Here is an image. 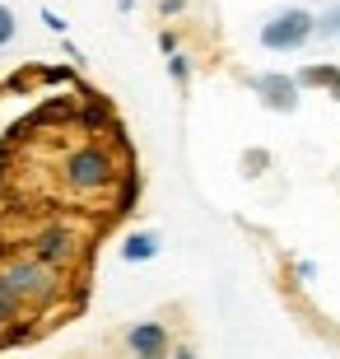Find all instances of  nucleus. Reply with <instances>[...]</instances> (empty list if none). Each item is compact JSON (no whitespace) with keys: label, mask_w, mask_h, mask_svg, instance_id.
I'll return each instance as SVG.
<instances>
[{"label":"nucleus","mask_w":340,"mask_h":359,"mask_svg":"<svg viewBox=\"0 0 340 359\" xmlns=\"http://www.w3.org/2000/svg\"><path fill=\"white\" fill-rule=\"evenodd\" d=\"M42 24H47V28H52V33H56V38H66V19H61V14H56V10H42Z\"/></svg>","instance_id":"6ab92c4d"},{"label":"nucleus","mask_w":340,"mask_h":359,"mask_svg":"<svg viewBox=\"0 0 340 359\" xmlns=\"http://www.w3.org/2000/svg\"><path fill=\"white\" fill-rule=\"evenodd\" d=\"M10 163H14V140H0V182L10 177Z\"/></svg>","instance_id":"a211bd4d"},{"label":"nucleus","mask_w":340,"mask_h":359,"mask_svg":"<svg viewBox=\"0 0 340 359\" xmlns=\"http://www.w3.org/2000/svg\"><path fill=\"white\" fill-rule=\"evenodd\" d=\"M0 271H5V280L19 290V299L28 304V313H47V308L61 304V294H66L61 271L47 266V262H38L33 252H10L5 262H0Z\"/></svg>","instance_id":"f03ea898"},{"label":"nucleus","mask_w":340,"mask_h":359,"mask_svg":"<svg viewBox=\"0 0 340 359\" xmlns=\"http://www.w3.org/2000/svg\"><path fill=\"white\" fill-rule=\"evenodd\" d=\"M0 350H10V346H5V332H0Z\"/></svg>","instance_id":"b1692460"},{"label":"nucleus","mask_w":340,"mask_h":359,"mask_svg":"<svg viewBox=\"0 0 340 359\" xmlns=\"http://www.w3.org/2000/svg\"><path fill=\"white\" fill-rule=\"evenodd\" d=\"M266 168H271V154H266V149H247V154H243V173L247 177L266 173Z\"/></svg>","instance_id":"dca6fc26"},{"label":"nucleus","mask_w":340,"mask_h":359,"mask_svg":"<svg viewBox=\"0 0 340 359\" xmlns=\"http://www.w3.org/2000/svg\"><path fill=\"white\" fill-rule=\"evenodd\" d=\"M303 89H327L331 98H340V66L336 61H322V66H303L299 70Z\"/></svg>","instance_id":"9d476101"},{"label":"nucleus","mask_w":340,"mask_h":359,"mask_svg":"<svg viewBox=\"0 0 340 359\" xmlns=\"http://www.w3.org/2000/svg\"><path fill=\"white\" fill-rule=\"evenodd\" d=\"M117 10H121V14H131V10H135V0H117Z\"/></svg>","instance_id":"5701e85b"},{"label":"nucleus","mask_w":340,"mask_h":359,"mask_svg":"<svg viewBox=\"0 0 340 359\" xmlns=\"http://www.w3.org/2000/svg\"><path fill=\"white\" fill-rule=\"evenodd\" d=\"M294 276L308 285V280H317V266H313V262H299V266H294Z\"/></svg>","instance_id":"412c9836"},{"label":"nucleus","mask_w":340,"mask_h":359,"mask_svg":"<svg viewBox=\"0 0 340 359\" xmlns=\"http://www.w3.org/2000/svg\"><path fill=\"white\" fill-rule=\"evenodd\" d=\"M158 14L172 19V14H182V0H158Z\"/></svg>","instance_id":"4be33fe9"},{"label":"nucleus","mask_w":340,"mask_h":359,"mask_svg":"<svg viewBox=\"0 0 340 359\" xmlns=\"http://www.w3.org/2000/svg\"><path fill=\"white\" fill-rule=\"evenodd\" d=\"M252 93L261 98V107L271 112H299L303 103V84L299 75H285V70H261V75H252Z\"/></svg>","instance_id":"39448f33"},{"label":"nucleus","mask_w":340,"mask_h":359,"mask_svg":"<svg viewBox=\"0 0 340 359\" xmlns=\"http://www.w3.org/2000/svg\"><path fill=\"white\" fill-rule=\"evenodd\" d=\"M121 168H126V159H121L112 145H103V140H84V145H70L66 154H61V163H56V173H61V187H66L70 196H103V191H112L121 177Z\"/></svg>","instance_id":"f257e3e1"},{"label":"nucleus","mask_w":340,"mask_h":359,"mask_svg":"<svg viewBox=\"0 0 340 359\" xmlns=\"http://www.w3.org/2000/svg\"><path fill=\"white\" fill-rule=\"evenodd\" d=\"M28 313V304L19 299V290H14L10 280H5V271H0V332L10 327V322H19Z\"/></svg>","instance_id":"9b49d317"},{"label":"nucleus","mask_w":340,"mask_h":359,"mask_svg":"<svg viewBox=\"0 0 340 359\" xmlns=\"http://www.w3.org/2000/svg\"><path fill=\"white\" fill-rule=\"evenodd\" d=\"M158 52H163V56L177 52V33H172V28H163V33H158Z\"/></svg>","instance_id":"aec40b11"},{"label":"nucleus","mask_w":340,"mask_h":359,"mask_svg":"<svg viewBox=\"0 0 340 359\" xmlns=\"http://www.w3.org/2000/svg\"><path fill=\"white\" fill-rule=\"evenodd\" d=\"M75 126H79V131H112V126H117V112H112V103H107L103 93L84 89L79 112H75Z\"/></svg>","instance_id":"0eeeda50"},{"label":"nucleus","mask_w":340,"mask_h":359,"mask_svg":"<svg viewBox=\"0 0 340 359\" xmlns=\"http://www.w3.org/2000/svg\"><path fill=\"white\" fill-rule=\"evenodd\" d=\"M28 252L38 257V262H47V266H56V271H70L79 262V252H84V238H79L66 219H52V224H42L28 238Z\"/></svg>","instance_id":"20e7f679"},{"label":"nucleus","mask_w":340,"mask_h":359,"mask_svg":"<svg viewBox=\"0 0 340 359\" xmlns=\"http://www.w3.org/2000/svg\"><path fill=\"white\" fill-rule=\"evenodd\" d=\"M317 38H322V42H336L340 38V0L317 14Z\"/></svg>","instance_id":"f8f14e48"},{"label":"nucleus","mask_w":340,"mask_h":359,"mask_svg":"<svg viewBox=\"0 0 340 359\" xmlns=\"http://www.w3.org/2000/svg\"><path fill=\"white\" fill-rule=\"evenodd\" d=\"M158 233L154 229H135V233H126V243H121V262L126 266H144V262H154L158 257Z\"/></svg>","instance_id":"6e6552de"},{"label":"nucleus","mask_w":340,"mask_h":359,"mask_svg":"<svg viewBox=\"0 0 340 359\" xmlns=\"http://www.w3.org/2000/svg\"><path fill=\"white\" fill-rule=\"evenodd\" d=\"M117 201H112V219H121V215H131L135 210V201H140V173H135V159L121 168V177H117Z\"/></svg>","instance_id":"1a4fd4ad"},{"label":"nucleus","mask_w":340,"mask_h":359,"mask_svg":"<svg viewBox=\"0 0 340 359\" xmlns=\"http://www.w3.org/2000/svg\"><path fill=\"white\" fill-rule=\"evenodd\" d=\"M38 80L42 84H79L75 61H70V66H38Z\"/></svg>","instance_id":"ddd939ff"},{"label":"nucleus","mask_w":340,"mask_h":359,"mask_svg":"<svg viewBox=\"0 0 340 359\" xmlns=\"http://www.w3.org/2000/svg\"><path fill=\"white\" fill-rule=\"evenodd\" d=\"M14 28H19V24H14V10L0 0V47H10V42H14Z\"/></svg>","instance_id":"f3484780"},{"label":"nucleus","mask_w":340,"mask_h":359,"mask_svg":"<svg viewBox=\"0 0 340 359\" xmlns=\"http://www.w3.org/2000/svg\"><path fill=\"white\" fill-rule=\"evenodd\" d=\"M313 38H317V14L313 10H299V5L275 10L271 19L261 24V47H266V52H275V56L303 52Z\"/></svg>","instance_id":"7ed1b4c3"},{"label":"nucleus","mask_w":340,"mask_h":359,"mask_svg":"<svg viewBox=\"0 0 340 359\" xmlns=\"http://www.w3.org/2000/svg\"><path fill=\"white\" fill-rule=\"evenodd\" d=\"M168 75H172V84H182V89L191 84V56H186L182 47H177V52L168 56Z\"/></svg>","instance_id":"4468645a"},{"label":"nucleus","mask_w":340,"mask_h":359,"mask_svg":"<svg viewBox=\"0 0 340 359\" xmlns=\"http://www.w3.org/2000/svg\"><path fill=\"white\" fill-rule=\"evenodd\" d=\"M121 346L131 350L135 359H163L172 350V336L163 322H131L126 336H121Z\"/></svg>","instance_id":"423d86ee"},{"label":"nucleus","mask_w":340,"mask_h":359,"mask_svg":"<svg viewBox=\"0 0 340 359\" xmlns=\"http://www.w3.org/2000/svg\"><path fill=\"white\" fill-rule=\"evenodd\" d=\"M33 336H38V327L19 318V322H10V327H5V346H28Z\"/></svg>","instance_id":"2eb2a0df"}]
</instances>
